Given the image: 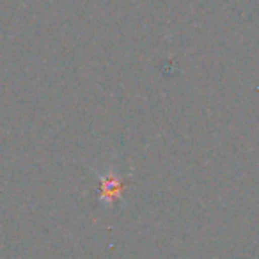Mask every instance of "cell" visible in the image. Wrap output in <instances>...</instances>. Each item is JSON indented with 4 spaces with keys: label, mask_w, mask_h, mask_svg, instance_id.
Instances as JSON below:
<instances>
[{
    "label": "cell",
    "mask_w": 259,
    "mask_h": 259,
    "mask_svg": "<svg viewBox=\"0 0 259 259\" xmlns=\"http://www.w3.org/2000/svg\"><path fill=\"white\" fill-rule=\"evenodd\" d=\"M112 178H103V188H101V197L103 199H117L122 192V183L117 176L110 174Z\"/></svg>",
    "instance_id": "6da1fadb"
}]
</instances>
